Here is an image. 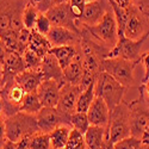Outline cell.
Wrapping results in <instances>:
<instances>
[{
  "instance_id": "obj_8",
  "label": "cell",
  "mask_w": 149,
  "mask_h": 149,
  "mask_svg": "<svg viewBox=\"0 0 149 149\" xmlns=\"http://www.w3.org/2000/svg\"><path fill=\"white\" fill-rule=\"evenodd\" d=\"M127 10V20L124 25V36L130 40H140L149 36V22L143 16L139 4H131Z\"/></svg>"
},
{
  "instance_id": "obj_32",
  "label": "cell",
  "mask_w": 149,
  "mask_h": 149,
  "mask_svg": "<svg viewBox=\"0 0 149 149\" xmlns=\"http://www.w3.org/2000/svg\"><path fill=\"white\" fill-rule=\"evenodd\" d=\"M23 58H24V63H25V68L26 69H37L40 68L43 57H41L40 55H37L35 52L26 49L25 53L23 54Z\"/></svg>"
},
{
  "instance_id": "obj_45",
  "label": "cell",
  "mask_w": 149,
  "mask_h": 149,
  "mask_svg": "<svg viewBox=\"0 0 149 149\" xmlns=\"http://www.w3.org/2000/svg\"><path fill=\"white\" fill-rule=\"evenodd\" d=\"M3 113H4V104H3L1 98H0V115H3Z\"/></svg>"
},
{
  "instance_id": "obj_17",
  "label": "cell",
  "mask_w": 149,
  "mask_h": 149,
  "mask_svg": "<svg viewBox=\"0 0 149 149\" xmlns=\"http://www.w3.org/2000/svg\"><path fill=\"white\" fill-rule=\"evenodd\" d=\"M61 85L56 80H44L38 90L37 94L42 103L43 107H56L60 98Z\"/></svg>"
},
{
  "instance_id": "obj_46",
  "label": "cell",
  "mask_w": 149,
  "mask_h": 149,
  "mask_svg": "<svg viewBox=\"0 0 149 149\" xmlns=\"http://www.w3.org/2000/svg\"><path fill=\"white\" fill-rule=\"evenodd\" d=\"M87 1H91V0H87Z\"/></svg>"
},
{
  "instance_id": "obj_10",
  "label": "cell",
  "mask_w": 149,
  "mask_h": 149,
  "mask_svg": "<svg viewBox=\"0 0 149 149\" xmlns=\"http://www.w3.org/2000/svg\"><path fill=\"white\" fill-rule=\"evenodd\" d=\"M147 38H149V36L142 37L140 40H130L127 38L124 33H118V42L115 45V48L110 52L109 57H122L128 61L139 62L140 63L142 55L141 49Z\"/></svg>"
},
{
  "instance_id": "obj_44",
  "label": "cell",
  "mask_w": 149,
  "mask_h": 149,
  "mask_svg": "<svg viewBox=\"0 0 149 149\" xmlns=\"http://www.w3.org/2000/svg\"><path fill=\"white\" fill-rule=\"evenodd\" d=\"M1 82H3V66L0 63V88H1Z\"/></svg>"
},
{
  "instance_id": "obj_20",
  "label": "cell",
  "mask_w": 149,
  "mask_h": 149,
  "mask_svg": "<svg viewBox=\"0 0 149 149\" xmlns=\"http://www.w3.org/2000/svg\"><path fill=\"white\" fill-rule=\"evenodd\" d=\"M15 79H16L17 84L20 85L26 93L36 92L37 90H38L40 85L44 81L43 73L41 72L40 68H37V69H25L20 74H18Z\"/></svg>"
},
{
  "instance_id": "obj_34",
  "label": "cell",
  "mask_w": 149,
  "mask_h": 149,
  "mask_svg": "<svg viewBox=\"0 0 149 149\" xmlns=\"http://www.w3.org/2000/svg\"><path fill=\"white\" fill-rule=\"evenodd\" d=\"M68 0H30V3L35 5V7L41 13H45L48 10H50L54 6H57L60 4H63Z\"/></svg>"
},
{
  "instance_id": "obj_22",
  "label": "cell",
  "mask_w": 149,
  "mask_h": 149,
  "mask_svg": "<svg viewBox=\"0 0 149 149\" xmlns=\"http://www.w3.org/2000/svg\"><path fill=\"white\" fill-rule=\"evenodd\" d=\"M84 78V66H82V57L78 56L72 63L63 69V79L65 82L80 86Z\"/></svg>"
},
{
  "instance_id": "obj_5",
  "label": "cell",
  "mask_w": 149,
  "mask_h": 149,
  "mask_svg": "<svg viewBox=\"0 0 149 149\" xmlns=\"http://www.w3.org/2000/svg\"><path fill=\"white\" fill-rule=\"evenodd\" d=\"M81 26H84L87 30L94 40L100 42L102 44L111 49V50L115 48V45L118 42V28H117V22L113 15L112 7H111L110 11L106 12L103 19L97 25H93V26L81 25Z\"/></svg>"
},
{
  "instance_id": "obj_9",
  "label": "cell",
  "mask_w": 149,
  "mask_h": 149,
  "mask_svg": "<svg viewBox=\"0 0 149 149\" xmlns=\"http://www.w3.org/2000/svg\"><path fill=\"white\" fill-rule=\"evenodd\" d=\"M128 104H129V112H130V135L132 137L141 140L143 131L149 122L148 104L141 91H140V97Z\"/></svg>"
},
{
  "instance_id": "obj_19",
  "label": "cell",
  "mask_w": 149,
  "mask_h": 149,
  "mask_svg": "<svg viewBox=\"0 0 149 149\" xmlns=\"http://www.w3.org/2000/svg\"><path fill=\"white\" fill-rule=\"evenodd\" d=\"M40 69L43 73L44 80H56L61 85V87L66 84L63 79V69L61 68L58 61L53 54L49 53L43 57Z\"/></svg>"
},
{
  "instance_id": "obj_6",
  "label": "cell",
  "mask_w": 149,
  "mask_h": 149,
  "mask_svg": "<svg viewBox=\"0 0 149 149\" xmlns=\"http://www.w3.org/2000/svg\"><path fill=\"white\" fill-rule=\"evenodd\" d=\"M137 63L139 62L128 61L122 57H109L103 61V72L129 88L135 84L134 70Z\"/></svg>"
},
{
  "instance_id": "obj_24",
  "label": "cell",
  "mask_w": 149,
  "mask_h": 149,
  "mask_svg": "<svg viewBox=\"0 0 149 149\" xmlns=\"http://www.w3.org/2000/svg\"><path fill=\"white\" fill-rule=\"evenodd\" d=\"M106 135V128L91 125L84 134V139L88 149H102Z\"/></svg>"
},
{
  "instance_id": "obj_29",
  "label": "cell",
  "mask_w": 149,
  "mask_h": 149,
  "mask_svg": "<svg viewBox=\"0 0 149 149\" xmlns=\"http://www.w3.org/2000/svg\"><path fill=\"white\" fill-rule=\"evenodd\" d=\"M70 125L74 130H78L82 135L91 127L87 113L86 112H74L70 116Z\"/></svg>"
},
{
  "instance_id": "obj_43",
  "label": "cell",
  "mask_w": 149,
  "mask_h": 149,
  "mask_svg": "<svg viewBox=\"0 0 149 149\" xmlns=\"http://www.w3.org/2000/svg\"><path fill=\"white\" fill-rule=\"evenodd\" d=\"M141 149H149V142H141Z\"/></svg>"
},
{
  "instance_id": "obj_35",
  "label": "cell",
  "mask_w": 149,
  "mask_h": 149,
  "mask_svg": "<svg viewBox=\"0 0 149 149\" xmlns=\"http://www.w3.org/2000/svg\"><path fill=\"white\" fill-rule=\"evenodd\" d=\"M113 149H141V140L129 136L113 144Z\"/></svg>"
},
{
  "instance_id": "obj_7",
  "label": "cell",
  "mask_w": 149,
  "mask_h": 149,
  "mask_svg": "<svg viewBox=\"0 0 149 149\" xmlns=\"http://www.w3.org/2000/svg\"><path fill=\"white\" fill-rule=\"evenodd\" d=\"M26 92L20 85L17 84L16 79H8L3 82L0 88V98L4 104V116L11 117L20 112L23 100Z\"/></svg>"
},
{
  "instance_id": "obj_3",
  "label": "cell",
  "mask_w": 149,
  "mask_h": 149,
  "mask_svg": "<svg viewBox=\"0 0 149 149\" xmlns=\"http://www.w3.org/2000/svg\"><path fill=\"white\" fill-rule=\"evenodd\" d=\"M127 90L125 86L119 84L105 72L100 73L95 81V97L102 98L110 111H112L124 100L123 98Z\"/></svg>"
},
{
  "instance_id": "obj_38",
  "label": "cell",
  "mask_w": 149,
  "mask_h": 149,
  "mask_svg": "<svg viewBox=\"0 0 149 149\" xmlns=\"http://www.w3.org/2000/svg\"><path fill=\"white\" fill-rule=\"evenodd\" d=\"M141 62L144 66V75L142 79V84H146L149 80V53H144L141 55Z\"/></svg>"
},
{
  "instance_id": "obj_40",
  "label": "cell",
  "mask_w": 149,
  "mask_h": 149,
  "mask_svg": "<svg viewBox=\"0 0 149 149\" xmlns=\"http://www.w3.org/2000/svg\"><path fill=\"white\" fill-rule=\"evenodd\" d=\"M139 90L143 93V95H144V98L147 99V100H149V80L146 84H141Z\"/></svg>"
},
{
  "instance_id": "obj_41",
  "label": "cell",
  "mask_w": 149,
  "mask_h": 149,
  "mask_svg": "<svg viewBox=\"0 0 149 149\" xmlns=\"http://www.w3.org/2000/svg\"><path fill=\"white\" fill-rule=\"evenodd\" d=\"M139 7L141 8L143 16L147 18V20L149 22V4H143V3H139Z\"/></svg>"
},
{
  "instance_id": "obj_16",
  "label": "cell",
  "mask_w": 149,
  "mask_h": 149,
  "mask_svg": "<svg viewBox=\"0 0 149 149\" xmlns=\"http://www.w3.org/2000/svg\"><path fill=\"white\" fill-rule=\"evenodd\" d=\"M1 66H3V82L8 79H15L18 74L26 69L23 55L12 50H7Z\"/></svg>"
},
{
  "instance_id": "obj_25",
  "label": "cell",
  "mask_w": 149,
  "mask_h": 149,
  "mask_svg": "<svg viewBox=\"0 0 149 149\" xmlns=\"http://www.w3.org/2000/svg\"><path fill=\"white\" fill-rule=\"evenodd\" d=\"M70 131H72V128L69 125H61L54 129L49 134L52 149H63L67 146V142L69 140Z\"/></svg>"
},
{
  "instance_id": "obj_2",
  "label": "cell",
  "mask_w": 149,
  "mask_h": 149,
  "mask_svg": "<svg viewBox=\"0 0 149 149\" xmlns=\"http://www.w3.org/2000/svg\"><path fill=\"white\" fill-rule=\"evenodd\" d=\"M6 137L12 142H19L31 135L41 131L36 115L18 112L11 117H6Z\"/></svg>"
},
{
  "instance_id": "obj_14",
  "label": "cell",
  "mask_w": 149,
  "mask_h": 149,
  "mask_svg": "<svg viewBox=\"0 0 149 149\" xmlns=\"http://www.w3.org/2000/svg\"><path fill=\"white\" fill-rule=\"evenodd\" d=\"M81 92V86H75L66 82L60 90V98L56 107L63 113L72 116L77 111V103Z\"/></svg>"
},
{
  "instance_id": "obj_31",
  "label": "cell",
  "mask_w": 149,
  "mask_h": 149,
  "mask_svg": "<svg viewBox=\"0 0 149 149\" xmlns=\"http://www.w3.org/2000/svg\"><path fill=\"white\" fill-rule=\"evenodd\" d=\"M63 149H88V147L86 146L84 135L78 130L72 129L67 146Z\"/></svg>"
},
{
  "instance_id": "obj_21",
  "label": "cell",
  "mask_w": 149,
  "mask_h": 149,
  "mask_svg": "<svg viewBox=\"0 0 149 149\" xmlns=\"http://www.w3.org/2000/svg\"><path fill=\"white\" fill-rule=\"evenodd\" d=\"M50 54H53L62 69L67 68L78 56L81 55V47L77 45H63V47H53L50 49Z\"/></svg>"
},
{
  "instance_id": "obj_12",
  "label": "cell",
  "mask_w": 149,
  "mask_h": 149,
  "mask_svg": "<svg viewBox=\"0 0 149 149\" xmlns=\"http://www.w3.org/2000/svg\"><path fill=\"white\" fill-rule=\"evenodd\" d=\"M45 15L49 18V20H50L53 26L66 28L68 30H72L74 32L81 35V31L77 24V19L74 18L72 13L68 1L52 7L50 10H48L45 12Z\"/></svg>"
},
{
  "instance_id": "obj_13",
  "label": "cell",
  "mask_w": 149,
  "mask_h": 149,
  "mask_svg": "<svg viewBox=\"0 0 149 149\" xmlns=\"http://www.w3.org/2000/svg\"><path fill=\"white\" fill-rule=\"evenodd\" d=\"M111 10V5L109 0H91L87 1L85 5L84 13L79 20H77V24L80 29L81 25L86 26H93L103 19L105 13Z\"/></svg>"
},
{
  "instance_id": "obj_36",
  "label": "cell",
  "mask_w": 149,
  "mask_h": 149,
  "mask_svg": "<svg viewBox=\"0 0 149 149\" xmlns=\"http://www.w3.org/2000/svg\"><path fill=\"white\" fill-rule=\"evenodd\" d=\"M69 3V7L70 11L77 20H79L84 13V10H85V5L87 3V0H68Z\"/></svg>"
},
{
  "instance_id": "obj_30",
  "label": "cell",
  "mask_w": 149,
  "mask_h": 149,
  "mask_svg": "<svg viewBox=\"0 0 149 149\" xmlns=\"http://www.w3.org/2000/svg\"><path fill=\"white\" fill-rule=\"evenodd\" d=\"M38 15H40L38 10L35 7L33 4H31L29 1L26 7L24 8V12H23V24H24V28L28 29V30H33Z\"/></svg>"
},
{
  "instance_id": "obj_42",
  "label": "cell",
  "mask_w": 149,
  "mask_h": 149,
  "mask_svg": "<svg viewBox=\"0 0 149 149\" xmlns=\"http://www.w3.org/2000/svg\"><path fill=\"white\" fill-rule=\"evenodd\" d=\"M141 142H149V122L147 124V127L143 131V135H142V137H141Z\"/></svg>"
},
{
  "instance_id": "obj_28",
  "label": "cell",
  "mask_w": 149,
  "mask_h": 149,
  "mask_svg": "<svg viewBox=\"0 0 149 149\" xmlns=\"http://www.w3.org/2000/svg\"><path fill=\"white\" fill-rule=\"evenodd\" d=\"M29 148L30 149H52L49 134L38 131L31 135L29 137Z\"/></svg>"
},
{
  "instance_id": "obj_26",
  "label": "cell",
  "mask_w": 149,
  "mask_h": 149,
  "mask_svg": "<svg viewBox=\"0 0 149 149\" xmlns=\"http://www.w3.org/2000/svg\"><path fill=\"white\" fill-rule=\"evenodd\" d=\"M94 99H95V82L91 84L87 88H85L80 93L78 103H77L75 112H87Z\"/></svg>"
},
{
  "instance_id": "obj_33",
  "label": "cell",
  "mask_w": 149,
  "mask_h": 149,
  "mask_svg": "<svg viewBox=\"0 0 149 149\" xmlns=\"http://www.w3.org/2000/svg\"><path fill=\"white\" fill-rule=\"evenodd\" d=\"M52 26L53 25H52L50 20H49V18L47 17V15L45 13H41V12H40L38 17H37L36 25H35L33 30H36L37 32H40L43 36H47L49 33V31H50Z\"/></svg>"
},
{
  "instance_id": "obj_11",
  "label": "cell",
  "mask_w": 149,
  "mask_h": 149,
  "mask_svg": "<svg viewBox=\"0 0 149 149\" xmlns=\"http://www.w3.org/2000/svg\"><path fill=\"white\" fill-rule=\"evenodd\" d=\"M38 128L41 131L50 134L54 129L61 125H70V116L63 113L57 107H42L36 115Z\"/></svg>"
},
{
  "instance_id": "obj_1",
  "label": "cell",
  "mask_w": 149,
  "mask_h": 149,
  "mask_svg": "<svg viewBox=\"0 0 149 149\" xmlns=\"http://www.w3.org/2000/svg\"><path fill=\"white\" fill-rule=\"evenodd\" d=\"M30 0H0V38L7 50L18 53L19 33L24 29L23 12Z\"/></svg>"
},
{
  "instance_id": "obj_4",
  "label": "cell",
  "mask_w": 149,
  "mask_h": 149,
  "mask_svg": "<svg viewBox=\"0 0 149 149\" xmlns=\"http://www.w3.org/2000/svg\"><path fill=\"white\" fill-rule=\"evenodd\" d=\"M110 140L113 144L130 135V112L128 102L123 100L112 111H110V119L106 127Z\"/></svg>"
},
{
  "instance_id": "obj_37",
  "label": "cell",
  "mask_w": 149,
  "mask_h": 149,
  "mask_svg": "<svg viewBox=\"0 0 149 149\" xmlns=\"http://www.w3.org/2000/svg\"><path fill=\"white\" fill-rule=\"evenodd\" d=\"M6 117L4 115H0V148L4 146V143L7 141L6 137Z\"/></svg>"
},
{
  "instance_id": "obj_18",
  "label": "cell",
  "mask_w": 149,
  "mask_h": 149,
  "mask_svg": "<svg viewBox=\"0 0 149 149\" xmlns=\"http://www.w3.org/2000/svg\"><path fill=\"white\" fill-rule=\"evenodd\" d=\"M87 117L91 125L95 127H103L106 128L110 119V110L106 105V103L102 98L95 97L92 105L90 106L87 112Z\"/></svg>"
},
{
  "instance_id": "obj_15",
  "label": "cell",
  "mask_w": 149,
  "mask_h": 149,
  "mask_svg": "<svg viewBox=\"0 0 149 149\" xmlns=\"http://www.w3.org/2000/svg\"><path fill=\"white\" fill-rule=\"evenodd\" d=\"M47 38L53 47H63V45H77L81 42V35L72 30L61 26H52L50 31L47 35Z\"/></svg>"
},
{
  "instance_id": "obj_27",
  "label": "cell",
  "mask_w": 149,
  "mask_h": 149,
  "mask_svg": "<svg viewBox=\"0 0 149 149\" xmlns=\"http://www.w3.org/2000/svg\"><path fill=\"white\" fill-rule=\"evenodd\" d=\"M42 103L38 98V94L36 92H30L25 94V98L23 100L20 111L25 113H30V115H37L42 110Z\"/></svg>"
},
{
  "instance_id": "obj_39",
  "label": "cell",
  "mask_w": 149,
  "mask_h": 149,
  "mask_svg": "<svg viewBox=\"0 0 149 149\" xmlns=\"http://www.w3.org/2000/svg\"><path fill=\"white\" fill-rule=\"evenodd\" d=\"M111 1L115 3L117 6H119L122 8H127V7H129L134 3L132 0H111Z\"/></svg>"
},
{
  "instance_id": "obj_23",
  "label": "cell",
  "mask_w": 149,
  "mask_h": 149,
  "mask_svg": "<svg viewBox=\"0 0 149 149\" xmlns=\"http://www.w3.org/2000/svg\"><path fill=\"white\" fill-rule=\"evenodd\" d=\"M28 49L35 52L37 55H40L41 57H44L45 55L49 54V52H50L52 45H50V43H49L47 36L41 35L36 30H31Z\"/></svg>"
}]
</instances>
